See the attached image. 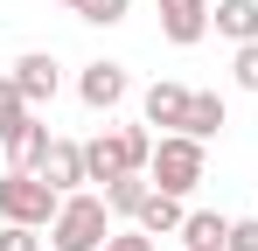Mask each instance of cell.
<instances>
[{
  "label": "cell",
  "mask_w": 258,
  "mask_h": 251,
  "mask_svg": "<svg viewBox=\"0 0 258 251\" xmlns=\"http://www.w3.org/2000/svg\"><path fill=\"white\" fill-rule=\"evenodd\" d=\"M14 84H21L28 105H56V91H63V63H56L49 49H28V56H14Z\"/></svg>",
  "instance_id": "cell-8"
},
{
  "label": "cell",
  "mask_w": 258,
  "mask_h": 251,
  "mask_svg": "<svg viewBox=\"0 0 258 251\" xmlns=\"http://www.w3.org/2000/svg\"><path fill=\"white\" fill-rule=\"evenodd\" d=\"M223 126H230V105H223L216 91H188V119H181V133L210 147V140H216V133H223Z\"/></svg>",
  "instance_id": "cell-12"
},
{
  "label": "cell",
  "mask_w": 258,
  "mask_h": 251,
  "mask_svg": "<svg viewBox=\"0 0 258 251\" xmlns=\"http://www.w3.org/2000/svg\"><path fill=\"white\" fill-rule=\"evenodd\" d=\"M181 119H188V84L161 77V84H147V91H140V126H161V133H181Z\"/></svg>",
  "instance_id": "cell-9"
},
{
  "label": "cell",
  "mask_w": 258,
  "mask_h": 251,
  "mask_svg": "<svg viewBox=\"0 0 258 251\" xmlns=\"http://www.w3.org/2000/svg\"><path fill=\"white\" fill-rule=\"evenodd\" d=\"M49 140H56V133H49L42 119H28V126H21V140H14V147H0V154H7V167H28V174H35L42 154H49Z\"/></svg>",
  "instance_id": "cell-15"
},
{
  "label": "cell",
  "mask_w": 258,
  "mask_h": 251,
  "mask_svg": "<svg viewBox=\"0 0 258 251\" xmlns=\"http://www.w3.org/2000/svg\"><path fill=\"white\" fill-rule=\"evenodd\" d=\"M154 14H161V35L174 49H196L210 35V0H154Z\"/></svg>",
  "instance_id": "cell-7"
},
{
  "label": "cell",
  "mask_w": 258,
  "mask_h": 251,
  "mask_svg": "<svg viewBox=\"0 0 258 251\" xmlns=\"http://www.w3.org/2000/svg\"><path fill=\"white\" fill-rule=\"evenodd\" d=\"M154 161V133L147 126H112V133H91L84 140V181L91 189H112L126 174H147Z\"/></svg>",
  "instance_id": "cell-1"
},
{
  "label": "cell",
  "mask_w": 258,
  "mask_h": 251,
  "mask_svg": "<svg viewBox=\"0 0 258 251\" xmlns=\"http://www.w3.org/2000/svg\"><path fill=\"white\" fill-rule=\"evenodd\" d=\"M28 119H35V105L21 98V84H14V70H0V147H14Z\"/></svg>",
  "instance_id": "cell-14"
},
{
  "label": "cell",
  "mask_w": 258,
  "mask_h": 251,
  "mask_svg": "<svg viewBox=\"0 0 258 251\" xmlns=\"http://www.w3.org/2000/svg\"><path fill=\"white\" fill-rule=\"evenodd\" d=\"M210 28L230 42V49L258 42V0H216V7H210Z\"/></svg>",
  "instance_id": "cell-10"
},
{
  "label": "cell",
  "mask_w": 258,
  "mask_h": 251,
  "mask_svg": "<svg viewBox=\"0 0 258 251\" xmlns=\"http://www.w3.org/2000/svg\"><path fill=\"white\" fill-rule=\"evenodd\" d=\"M63 7H70V14H77V7H84V0H63Z\"/></svg>",
  "instance_id": "cell-22"
},
{
  "label": "cell",
  "mask_w": 258,
  "mask_h": 251,
  "mask_svg": "<svg viewBox=\"0 0 258 251\" xmlns=\"http://www.w3.org/2000/svg\"><path fill=\"white\" fill-rule=\"evenodd\" d=\"M56 209H63V196L49 189L42 174H28V167H0V223L49 230V223H56Z\"/></svg>",
  "instance_id": "cell-4"
},
{
  "label": "cell",
  "mask_w": 258,
  "mask_h": 251,
  "mask_svg": "<svg viewBox=\"0 0 258 251\" xmlns=\"http://www.w3.org/2000/svg\"><path fill=\"white\" fill-rule=\"evenodd\" d=\"M126 14H133V0H84L77 7V21H91V28H119Z\"/></svg>",
  "instance_id": "cell-17"
},
{
  "label": "cell",
  "mask_w": 258,
  "mask_h": 251,
  "mask_svg": "<svg viewBox=\"0 0 258 251\" xmlns=\"http://www.w3.org/2000/svg\"><path fill=\"white\" fill-rule=\"evenodd\" d=\"M0 251H42V230H28V223H0Z\"/></svg>",
  "instance_id": "cell-19"
},
{
  "label": "cell",
  "mask_w": 258,
  "mask_h": 251,
  "mask_svg": "<svg viewBox=\"0 0 258 251\" xmlns=\"http://www.w3.org/2000/svg\"><path fill=\"white\" fill-rule=\"evenodd\" d=\"M105 251H154V237H147L140 223H126V230H112V237H105Z\"/></svg>",
  "instance_id": "cell-21"
},
{
  "label": "cell",
  "mask_w": 258,
  "mask_h": 251,
  "mask_svg": "<svg viewBox=\"0 0 258 251\" xmlns=\"http://www.w3.org/2000/svg\"><path fill=\"white\" fill-rule=\"evenodd\" d=\"M77 98H84L91 112H119V105L133 98V77H126V63H112V56L84 63V77H77Z\"/></svg>",
  "instance_id": "cell-5"
},
{
  "label": "cell",
  "mask_w": 258,
  "mask_h": 251,
  "mask_svg": "<svg viewBox=\"0 0 258 251\" xmlns=\"http://www.w3.org/2000/svg\"><path fill=\"white\" fill-rule=\"evenodd\" d=\"M112 237V209L98 189H77V196H63L56 209V223H49V251H105Z\"/></svg>",
  "instance_id": "cell-3"
},
{
  "label": "cell",
  "mask_w": 258,
  "mask_h": 251,
  "mask_svg": "<svg viewBox=\"0 0 258 251\" xmlns=\"http://www.w3.org/2000/svg\"><path fill=\"white\" fill-rule=\"evenodd\" d=\"M223 251H258V216H230V244Z\"/></svg>",
  "instance_id": "cell-20"
},
{
  "label": "cell",
  "mask_w": 258,
  "mask_h": 251,
  "mask_svg": "<svg viewBox=\"0 0 258 251\" xmlns=\"http://www.w3.org/2000/svg\"><path fill=\"white\" fill-rule=\"evenodd\" d=\"M230 77H237V91H258V42L230 49Z\"/></svg>",
  "instance_id": "cell-18"
},
{
  "label": "cell",
  "mask_w": 258,
  "mask_h": 251,
  "mask_svg": "<svg viewBox=\"0 0 258 251\" xmlns=\"http://www.w3.org/2000/svg\"><path fill=\"white\" fill-rule=\"evenodd\" d=\"M203 174H210V147L203 140H188V133H161L154 140V161H147V181L161 189V196H196L203 189Z\"/></svg>",
  "instance_id": "cell-2"
},
{
  "label": "cell",
  "mask_w": 258,
  "mask_h": 251,
  "mask_svg": "<svg viewBox=\"0 0 258 251\" xmlns=\"http://www.w3.org/2000/svg\"><path fill=\"white\" fill-rule=\"evenodd\" d=\"M98 196H105V209H112V216H140V203H147V196H154V181H147V174H126V181H112V189H98Z\"/></svg>",
  "instance_id": "cell-16"
},
{
  "label": "cell",
  "mask_w": 258,
  "mask_h": 251,
  "mask_svg": "<svg viewBox=\"0 0 258 251\" xmlns=\"http://www.w3.org/2000/svg\"><path fill=\"white\" fill-rule=\"evenodd\" d=\"M230 244V216L223 209H188L181 216V251H223Z\"/></svg>",
  "instance_id": "cell-11"
},
{
  "label": "cell",
  "mask_w": 258,
  "mask_h": 251,
  "mask_svg": "<svg viewBox=\"0 0 258 251\" xmlns=\"http://www.w3.org/2000/svg\"><path fill=\"white\" fill-rule=\"evenodd\" d=\"M181 216H188V209H181V196H161V189H154V196L140 203V216H133V223H140L147 237H181Z\"/></svg>",
  "instance_id": "cell-13"
},
{
  "label": "cell",
  "mask_w": 258,
  "mask_h": 251,
  "mask_svg": "<svg viewBox=\"0 0 258 251\" xmlns=\"http://www.w3.org/2000/svg\"><path fill=\"white\" fill-rule=\"evenodd\" d=\"M35 174H42L56 196H77V189H91V181H84V140H63V133H56Z\"/></svg>",
  "instance_id": "cell-6"
}]
</instances>
